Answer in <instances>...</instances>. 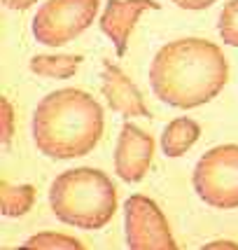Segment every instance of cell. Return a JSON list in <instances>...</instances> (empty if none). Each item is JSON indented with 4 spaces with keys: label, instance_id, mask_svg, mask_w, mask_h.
<instances>
[{
    "label": "cell",
    "instance_id": "1",
    "mask_svg": "<svg viewBox=\"0 0 238 250\" xmlns=\"http://www.w3.org/2000/svg\"><path fill=\"white\" fill-rule=\"evenodd\" d=\"M229 80L222 49L210 40L182 38L163 44L150 65V84L159 101L192 110L215 98Z\"/></svg>",
    "mask_w": 238,
    "mask_h": 250
},
{
    "label": "cell",
    "instance_id": "2",
    "mask_svg": "<svg viewBox=\"0 0 238 250\" xmlns=\"http://www.w3.org/2000/svg\"><path fill=\"white\" fill-rule=\"evenodd\" d=\"M103 108L82 89H59L38 103L33 136L40 152L52 159L89 154L103 136Z\"/></svg>",
    "mask_w": 238,
    "mask_h": 250
},
{
    "label": "cell",
    "instance_id": "3",
    "mask_svg": "<svg viewBox=\"0 0 238 250\" xmlns=\"http://www.w3.org/2000/svg\"><path fill=\"white\" fill-rule=\"evenodd\" d=\"M49 204L54 215L65 225L100 229L117 210V189L98 168H70L52 183Z\"/></svg>",
    "mask_w": 238,
    "mask_h": 250
},
{
    "label": "cell",
    "instance_id": "4",
    "mask_svg": "<svg viewBox=\"0 0 238 250\" xmlns=\"http://www.w3.org/2000/svg\"><path fill=\"white\" fill-rule=\"evenodd\" d=\"M194 189L210 206L238 208V145H217L196 162Z\"/></svg>",
    "mask_w": 238,
    "mask_h": 250
},
{
    "label": "cell",
    "instance_id": "5",
    "mask_svg": "<svg viewBox=\"0 0 238 250\" xmlns=\"http://www.w3.org/2000/svg\"><path fill=\"white\" fill-rule=\"evenodd\" d=\"M98 0H47L33 19V33L42 44L61 47L94 23Z\"/></svg>",
    "mask_w": 238,
    "mask_h": 250
},
{
    "label": "cell",
    "instance_id": "6",
    "mask_svg": "<svg viewBox=\"0 0 238 250\" xmlns=\"http://www.w3.org/2000/svg\"><path fill=\"white\" fill-rule=\"evenodd\" d=\"M126 213V243L131 250H175L173 234L161 208L150 196L136 194L124 206Z\"/></svg>",
    "mask_w": 238,
    "mask_h": 250
},
{
    "label": "cell",
    "instance_id": "7",
    "mask_svg": "<svg viewBox=\"0 0 238 250\" xmlns=\"http://www.w3.org/2000/svg\"><path fill=\"white\" fill-rule=\"evenodd\" d=\"M152 154H154V138L133 124H124L115 150V171L126 183H140L150 171Z\"/></svg>",
    "mask_w": 238,
    "mask_h": 250
},
{
    "label": "cell",
    "instance_id": "8",
    "mask_svg": "<svg viewBox=\"0 0 238 250\" xmlns=\"http://www.w3.org/2000/svg\"><path fill=\"white\" fill-rule=\"evenodd\" d=\"M147 10H159V2L157 0H110L108 2L98 23H100V31L112 40L117 56L126 54L131 31L140 19V14Z\"/></svg>",
    "mask_w": 238,
    "mask_h": 250
},
{
    "label": "cell",
    "instance_id": "9",
    "mask_svg": "<svg viewBox=\"0 0 238 250\" xmlns=\"http://www.w3.org/2000/svg\"><path fill=\"white\" fill-rule=\"evenodd\" d=\"M103 96L108 98L110 108L126 115V117H150L147 105L142 101V94L136 89V84L131 82L129 77L119 70L117 65H112L110 61H105V70H103Z\"/></svg>",
    "mask_w": 238,
    "mask_h": 250
},
{
    "label": "cell",
    "instance_id": "10",
    "mask_svg": "<svg viewBox=\"0 0 238 250\" xmlns=\"http://www.w3.org/2000/svg\"><path fill=\"white\" fill-rule=\"evenodd\" d=\"M201 136V126L189 117H178L173 120L161 136V150L166 152V157H182L187 154V150L198 141Z\"/></svg>",
    "mask_w": 238,
    "mask_h": 250
},
{
    "label": "cell",
    "instance_id": "11",
    "mask_svg": "<svg viewBox=\"0 0 238 250\" xmlns=\"http://www.w3.org/2000/svg\"><path fill=\"white\" fill-rule=\"evenodd\" d=\"M79 63H82V56L77 54H40L31 59V70L35 75L68 80L75 75Z\"/></svg>",
    "mask_w": 238,
    "mask_h": 250
},
{
    "label": "cell",
    "instance_id": "12",
    "mask_svg": "<svg viewBox=\"0 0 238 250\" xmlns=\"http://www.w3.org/2000/svg\"><path fill=\"white\" fill-rule=\"evenodd\" d=\"M0 196H2V215L7 218H19L28 213L35 201V187L33 185H12L5 183L0 185Z\"/></svg>",
    "mask_w": 238,
    "mask_h": 250
},
{
    "label": "cell",
    "instance_id": "13",
    "mask_svg": "<svg viewBox=\"0 0 238 250\" xmlns=\"http://www.w3.org/2000/svg\"><path fill=\"white\" fill-rule=\"evenodd\" d=\"M23 248H42V250H84V243H79L73 236H65V234H56V231H44V234H38V236H31V239L23 243Z\"/></svg>",
    "mask_w": 238,
    "mask_h": 250
},
{
    "label": "cell",
    "instance_id": "14",
    "mask_svg": "<svg viewBox=\"0 0 238 250\" xmlns=\"http://www.w3.org/2000/svg\"><path fill=\"white\" fill-rule=\"evenodd\" d=\"M219 35L231 47H238V0H229L219 14Z\"/></svg>",
    "mask_w": 238,
    "mask_h": 250
},
{
    "label": "cell",
    "instance_id": "15",
    "mask_svg": "<svg viewBox=\"0 0 238 250\" xmlns=\"http://www.w3.org/2000/svg\"><path fill=\"white\" fill-rule=\"evenodd\" d=\"M0 120H2V145H10L12 143V133H14V110H12V103L7 98L0 101Z\"/></svg>",
    "mask_w": 238,
    "mask_h": 250
},
{
    "label": "cell",
    "instance_id": "16",
    "mask_svg": "<svg viewBox=\"0 0 238 250\" xmlns=\"http://www.w3.org/2000/svg\"><path fill=\"white\" fill-rule=\"evenodd\" d=\"M173 2L178 7H182V10H206L217 0H173Z\"/></svg>",
    "mask_w": 238,
    "mask_h": 250
},
{
    "label": "cell",
    "instance_id": "17",
    "mask_svg": "<svg viewBox=\"0 0 238 250\" xmlns=\"http://www.w3.org/2000/svg\"><path fill=\"white\" fill-rule=\"evenodd\" d=\"M10 10H26V7H31V5H35L38 0H2Z\"/></svg>",
    "mask_w": 238,
    "mask_h": 250
},
{
    "label": "cell",
    "instance_id": "18",
    "mask_svg": "<svg viewBox=\"0 0 238 250\" xmlns=\"http://www.w3.org/2000/svg\"><path fill=\"white\" fill-rule=\"evenodd\" d=\"M215 248H231V250H238V243H231V241H215L206 246V250H215Z\"/></svg>",
    "mask_w": 238,
    "mask_h": 250
}]
</instances>
